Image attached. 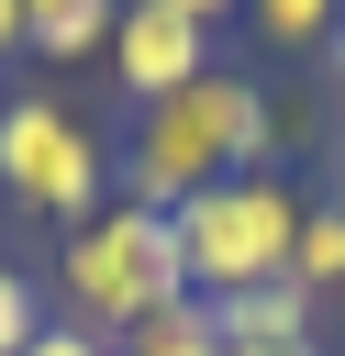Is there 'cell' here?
Segmentation results:
<instances>
[{"instance_id":"7c38bea8","label":"cell","mask_w":345,"mask_h":356,"mask_svg":"<svg viewBox=\"0 0 345 356\" xmlns=\"http://www.w3.org/2000/svg\"><path fill=\"white\" fill-rule=\"evenodd\" d=\"M22 356H111V345H100V334H89V323H67V312H56V323H45V334H33V345H22Z\"/></svg>"},{"instance_id":"e0dca14e","label":"cell","mask_w":345,"mask_h":356,"mask_svg":"<svg viewBox=\"0 0 345 356\" xmlns=\"http://www.w3.org/2000/svg\"><path fill=\"white\" fill-rule=\"evenodd\" d=\"M334 200H345V178H334Z\"/></svg>"},{"instance_id":"6da1fadb","label":"cell","mask_w":345,"mask_h":356,"mask_svg":"<svg viewBox=\"0 0 345 356\" xmlns=\"http://www.w3.org/2000/svg\"><path fill=\"white\" fill-rule=\"evenodd\" d=\"M245 167H278V89L245 78V67H211L167 100L134 111L122 156H111V200H145V211H178Z\"/></svg>"},{"instance_id":"ba28073f","label":"cell","mask_w":345,"mask_h":356,"mask_svg":"<svg viewBox=\"0 0 345 356\" xmlns=\"http://www.w3.org/2000/svg\"><path fill=\"white\" fill-rule=\"evenodd\" d=\"M289 278H300L312 300H345V200H334V189H312V211H300V256H289Z\"/></svg>"},{"instance_id":"277c9868","label":"cell","mask_w":345,"mask_h":356,"mask_svg":"<svg viewBox=\"0 0 345 356\" xmlns=\"http://www.w3.org/2000/svg\"><path fill=\"white\" fill-rule=\"evenodd\" d=\"M0 200L78 234L89 211H111V145L56 100V89H11L0 100Z\"/></svg>"},{"instance_id":"8992f818","label":"cell","mask_w":345,"mask_h":356,"mask_svg":"<svg viewBox=\"0 0 345 356\" xmlns=\"http://www.w3.org/2000/svg\"><path fill=\"white\" fill-rule=\"evenodd\" d=\"M211 334H223V345H323V300H312L300 278H278V289L211 300Z\"/></svg>"},{"instance_id":"9a60e30c","label":"cell","mask_w":345,"mask_h":356,"mask_svg":"<svg viewBox=\"0 0 345 356\" xmlns=\"http://www.w3.org/2000/svg\"><path fill=\"white\" fill-rule=\"evenodd\" d=\"M323 78H334V111H345V44H323Z\"/></svg>"},{"instance_id":"52a82bcc","label":"cell","mask_w":345,"mask_h":356,"mask_svg":"<svg viewBox=\"0 0 345 356\" xmlns=\"http://www.w3.org/2000/svg\"><path fill=\"white\" fill-rule=\"evenodd\" d=\"M111 22H122V0H22V56L78 67V56L111 44Z\"/></svg>"},{"instance_id":"4fadbf2b","label":"cell","mask_w":345,"mask_h":356,"mask_svg":"<svg viewBox=\"0 0 345 356\" xmlns=\"http://www.w3.org/2000/svg\"><path fill=\"white\" fill-rule=\"evenodd\" d=\"M145 11H189V22H234L245 0H145Z\"/></svg>"},{"instance_id":"8fae6325","label":"cell","mask_w":345,"mask_h":356,"mask_svg":"<svg viewBox=\"0 0 345 356\" xmlns=\"http://www.w3.org/2000/svg\"><path fill=\"white\" fill-rule=\"evenodd\" d=\"M45 323H56V312H45V278L0 256V356H22V345H33Z\"/></svg>"},{"instance_id":"30bf717a","label":"cell","mask_w":345,"mask_h":356,"mask_svg":"<svg viewBox=\"0 0 345 356\" xmlns=\"http://www.w3.org/2000/svg\"><path fill=\"white\" fill-rule=\"evenodd\" d=\"M111 356H223V334H211V300H167L156 323H134Z\"/></svg>"},{"instance_id":"5b68a950","label":"cell","mask_w":345,"mask_h":356,"mask_svg":"<svg viewBox=\"0 0 345 356\" xmlns=\"http://www.w3.org/2000/svg\"><path fill=\"white\" fill-rule=\"evenodd\" d=\"M100 56H111V89H134V111L223 67V56H211V22H189V11H145V0H122V22H111Z\"/></svg>"},{"instance_id":"3957f363","label":"cell","mask_w":345,"mask_h":356,"mask_svg":"<svg viewBox=\"0 0 345 356\" xmlns=\"http://www.w3.org/2000/svg\"><path fill=\"white\" fill-rule=\"evenodd\" d=\"M167 300H189L167 211L111 200V211H89L78 234H56V312H67V323H89L100 345H122L134 323H156Z\"/></svg>"},{"instance_id":"9c48e42d","label":"cell","mask_w":345,"mask_h":356,"mask_svg":"<svg viewBox=\"0 0 345 356\" xmlns=\"http://www.w3.org/2000/svg\"><path fill=\"white\" fill-rule=\"evenodd\" d=\"M245 22H256V44H278V56H323L334 22H345V0H245Z\"/></svg>"},{"instance_id":"7a4b0ae2","label":"cell","mask_w":345,"mask_h":356,"mask_svg":"<svg viewBox=\"0 0 345 356\" xmlns=\"http://www.w3.org/2000/svg\"><path fill=\"white\" fill-rule=\"evenodd\" d=\"M300 211H312V189H300L289 167H245V178H223V189L178 200V211H167V234H178V278H189V300L278 289V278H289V256H300Z\"/></svg>"},{"instance_id":"ac0fdd59","label":"cell","mask_w":345,"mask_h":356,"mask_svg":"<svg viewBox=\"0 0 345 356\" xmlns=\"http://www.w3.org/2000/svg\"><path fill=\"white\" fill-rule=\"evenodd\" d=\"M334 44H345V22H334Z\"/></svg>"},{"instance_id":"5bb4252c","label":"cell","mask_w":345,"mask_h":356,"mask_svg":"<svg viewBox=\"0 0 345 356\" xmlns=\"http://www.w3.org/2000/svg\"><path fill=\"white\" fill-rule=\"evenodd\" d=\"M0 56H22V0H0Z\"/></svg>"},{"instance_id":"2e32d148","label":"cell","mask_w":345,"mask_h":356,"mask_svg":"<svg viewBox=\"0 0 345 356\" xmlns=\"http://www.w3.org/2000/svg\"><path fill=\"white\" fill-rule=\"evenodd\" d=\"M223 356H323V345H223Z\"/></svg>"}]
</instances>
